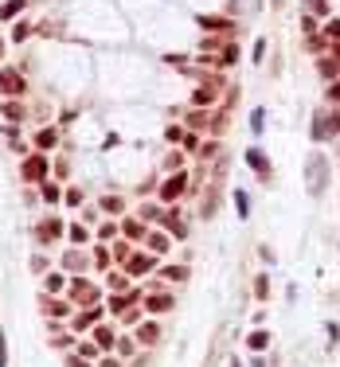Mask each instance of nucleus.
<instances>
[{
	"label": "nucleus",
	"mask_w": 340,
	"mask_h": 367,
	"mask_svg": "<svg viewBox=\"0 0 340 367\" xmlns=\"http://www.w3.org/2000/svg\"><path fill=\"white\" fill-rule=\"evenodd\" d=\"M247 156H251V164H254V168H258V172H266V161H262V156H258L254 148H251V152H247Z\"/></svg>",
	"instance_id": "obj_5"
},
{
	"label": "nucleus",
	"mask_w": 340,
	"mask_h": 367,
	"mask_svg": "<svg viewBox=\"0 0 340 367\" xmlns=\"http://www.w3.org/2000/svg\"><path fill=\"white\" fill-rule=\"evenodd\" d=\"M332 98H340V82H336V90H332Z\"/></svg>",
	"instance_id": "obj_7"
},
{
	"label": "nucleus",
	"mask_w": 340,
	"mask_h": 367,
	"mask_svg": "<svg viewBox=\"0 0 340 367\" xmlns=\"http://www.w3.org/2000/svg\"><path fill=\"white\" fill-rule=\"evenodd\" d=\"M251 348H266V332H254V336H251Z\"/></svg>",
	"instance_id": "obj_6"
},
{
	"label": "nucleus",
	"mask_w": 340,
	"mask_h": 367,
	"mask_svg": "<svg viewBox=\"0 0 340 367\" xmlns=\"http://www.w3.org/2000/svg\"><path fill=\"white\" fill-rule=\"evenodd\" d=\"M180 188H184V176H172V180H168V188H164V195L172 199V195H180Z\"/></svg>",
	"instance_id": "obj_1"
},
{
	"label": "nucleus",
	"mask_w": 340,
	"mask_h": 367,
	"mask_svg": "<svg viewBox=\"0 0 340 367\" xmlns=\"http://www.w3.org/2000/svg\"><path fill=\"white\" fill-rule=\"evenodd\" d=\"M149 308H153V312H161V308H168V297H149Z\"/></svg>",
	"instance_id": "obj_2"
},
{
	"label": "nucleus",
	"mask_w": 340,
	"mask_h": 367,
	"mask_svg": "<svg viewBox=\"0 0 340 367\" xmlns=\"http://www.w3.org/2000/svg\"><path fill=\"white\" fill-rule=\"evenodd\" d=\"M157 340V324H149V328H141V344H153Z\"/></svg>",
	"instance_id": "obj_3"
},
{
	"label": "nucleus",
	"mask_w": 340,
	"mask_h": 367,
	"mask_svg": "<svg viewBox=\"0 0 340 367\" xmlns=\"http://www.w3.org/2000/svg\"><path fill=\"white\" fill-rule=\"evenodd\" d=\"M149 246H153V250H168V238H164V235H153V238H149Z\"/></svg>",
	"instance_id": "obj_4"
}]
</instances>
